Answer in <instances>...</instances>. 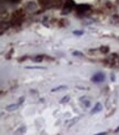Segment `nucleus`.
Instances as JSON below:
<instances>
[{
	"label": "nucleus",
	"mask_w": 119,
	"mask_h": 135,
	"mask_svg": "<svg viewBox=\"0 0 119 135\" xmlns=\"http://www.w3.org/2000/svg\"><path fill=\"white\" fill-rule=\"evenodd\" d=\"M104 79H105V74L104 73H96V74H94L93 76H92V81L93 82H95V83H99V82H103Z\"/></svg>",
	"instance_id": "f257e3e1"
},
{
	"label": "nucleus",
	"mask_w": 119,
	"mask_h": 135,
	"mask_svg": "<svg viewBox=\"0 0 119 135\" xmlns=\"http://www.w3.org/2000/svg\"><path fill=\"white\" fill-rule=\"evenodd\" d=\"M89 9V6L88 5H78L76 6V10H77L78 13H83L85 12L86 10H88Z\"/></svg>",
	"instance_id": "f03ea898"
},
{
	"label": "nucleus",
	"mask_w": 119,
	"mask_h": 135,
	"mask_svg": "<svg viewBox=\"0 0 119 135\" xmlns=\"http://www.w3.org/2000/svg\"><path fill=\"white\" fill-rule=\"evenodd\" d=\"M101 110H103V105H101L100 103H97V104L95 105V106H94V109L91 111V113H92V114H96V113L100 112Z\"/></svg>",
	"instance_id": "7ed1b4c3"
},
{
	"label": "nucleus",
	"mask_w": 119,
	"mask_h": 135,
	"mask_svg": "<svg viewBox=\"0 0 119 135\" xmlns=\"http://www.w3.org/2000/svg\"><path fill=\"white\" fill-rule=\"evenodd\" d=\"M26 9H28L29 11H35L36 9H38V5H36L35 2H29L28 6H26Z\"/></svg>",
	"instance_id": "20e7f679"
},
{
	"label": "nucleus",
	"mask_w": 119,
	"mask_h": 135,
	"mask_svg": "<svg viewBox=\"0 0 119 135\" xmlns=\"http://www.w3.org/2000/svg\"><path fill=\"white\" fill-rule=\"evenodd\" d=\"M74 7H75V2H74L73 0H66V3H65L64 8L68 9V10H72Z\"/></svg>",
	"instance_id": "39448f33"
},
{
	"label": "nucleus",
	"mask_w": 119,
	"mask_h": 135,
	"mask_svg": "<svg viewBox=\"0 0 119 135\" xmlns=\"http://www.w3.org/2000/svg\"><path fill=\"white\" fill-rule=\"evenodd\" d=\"M19 105H20L19 103H17V104H10V105H7V106H6V110H7V111H9V112L14 111V110H17L19 107Z\"/></svg>",
	"instance_id": "423d86ee"
},
{
	"label": "nucleus",
	"mask_w": 119,
	"mask_h": 135,
	"mask_svg": "<svg viewBox=\"0 0 119 135\" xmlns=\"http://www.w3.org/2000/svg\"><path fill=\"white\" fill-rule=\"evenodd\" d=\"M78 120H79V117H75V119L71 120V121H66V122H65V124H66V126H67V127H71L72 125L75 124V123L77 122Z\"/></svg>",
	"instance_id": "0eeeda50"
},
{
	"label": "nucleus",
	"mask_w": 119,
	"mask_h": 135,
	"mask_svg": "<svg viewBox=\"0 0 119 135\" xmlns=\"http://www.w3.org/2000/svg\"><path fill=\"white\" fill-rule=\"evenodd\" d=\"M66 89H67V86H66V85H60V86H57V88L52 89V91H51V92H59V91H63V90H66Z\"/></svg>",
	"instance_id": "6e6552de"
},
{
	"label": "nucleus",
	"mask_w": 119,
	"mask_h": 135,
	"mask_svg": "<svg viewBox=\"0 0 119 135\" xmlns=\"http://www.w3.org/2000/svg\"><path fill=\"white\" fill-rule=\"evenodd\" d=\"M26 69H29V70H45V68L44 67H26Z\"/></svg>",
	"instance_id": "1a4fd4ad"
},
{
	"label": "nucleus",
	"mask_w": 119,
	"mask_h": 135,
	"mask_svg": "<svg viewBox=\"0 0 119 135\" xmlns=\"http://www.w3.org/2000/svg\"><path fill=\"white\" fill-rule=\"evenodd\" d=\"M68 101H70V96L66 95V96H64V98L61 100V102H60V103H61V104H65V103H67Z\"/></svg>",
	"instance_id": "9d476101"
},
{
	"label": "nucleus",
	"mask_w": 119,
	"mask_h": 135,
	"mask_svg": "<svg viewBox=\"0 0 119 135\" xmlns=\"http://www.w3.org/2000/svg\"><path fill=\"white\" fill-rule=\"evenodd\" d=\"M33 60L35 61V62H41L42 60H43V55H38V57L33 58Z\"/></svg>",
	"instance_id": "9b49d317"
},
{
	"label": "nucleus",
	"mask_w": 119,
	"mask_h": 135,
	"mask_svg": "<svg viewBox=\"0 0 119 135\" xmlns=\"http://www.w3.org/2000/svg\"><path fill=\"white\" fill-rule=\"evenodd\" d=\"M73 33L75 34V36H78V37H79V36H83L84 32H83V31H80V30H75V31H73Z\"/></svg>",
	"instance_id": "f8f14e48"
},
{
	"label": "nucleus",
	"mask_w": 119,
	"mask_h": 135,
	"mask_svg": "<svg viewBox=\"0 0 119 135\" xmlns=\"http://www.w3.org/2000/svg\"><path fill=\"white\" fill-rule=\"evenodd\" d=\"M73 55H75V57H83V53L82 52H79V51H74L73 52Z\"/></svg>",
	"instance_id": "ddd939ff"
},
{
	"label": "nucleus",
	"mask_w": 119,
	"mask_h": 135,
	"mask_svg": "<svg viewBox=\"0 0 119 135\" xmlns=\"http://www.w3.org/2000/svg\"><path fill=\"white\" fill-rule=\"evenodd\" d=\"M101 51H103V52H108V48H107V47L101 48Z\"/></svg>",
	"instance_id": "4468645a"
},
{
	"label": "nucleus",
	"mask_w": 119,
	"mask_h": 135,
	"mask_svg": "<svg viewBox=\"0 0 119 135\" xmlns=\"http://www.w3.org/2000/svg\"><path fill=\"white\" fill-rule=\"evenodd\" d=\"M95 135H106V132H103V133H98V134H95Z\"/></svg>",
	"instance_id": "2eb2a0df"
},
{
	"label": "nucleus",
	"mask_w": 119,
	"mask_h": 135,
	"mask_svg": "<svg viewBox=\"0 0 119 135\" xmlns=\"http://www.w3.org/2000/svg\"><path fill=\"white\" fill-rule=\"evenodd\" d=\"M110 79L112 81H115V75H114V74H111V75H110Z\"/></svg>",
	"instance_id": "dca6fc26"
},
{
	"label": "nucleus",
	"mask_w": 119,
	"mask_h": 135,
	"mask_svg": "<svg viewBox=\"0 0 119 135\" xmlns=\"http://www.w3.org/2000/svg\"><path fill=\"white\" fill-rule=\"evenodd\" d=\"M9 1H17V0H9Z\"/></svg>",
	"instance_id": "f3484780"
}]
</instances>
